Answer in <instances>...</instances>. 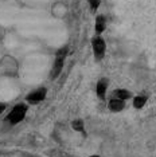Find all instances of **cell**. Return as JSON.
I'll use <instances>...</instances> for the list:
<instances>
[{
    "label": "cell",
    "mask_w": 156,
    "mask_h": 157,
    "mask_svg": "<svg viewBox=\"0 0 156 157\" xmlns=\"http://www.w3.org/2000/svg\"><path fill=\"white\" fill-rule=\"evenodd\" d=\"M67 55V47H63L61 48L58 52H57V58H55V62L53 65V69H51V79H55L57 77L61 74L62 71V67H63V62H65V58Z\"/></svg>",
    "instance_id": "1"
},
{
    "label": "cell",
    "mask_w": 156,
    "mask_h": 157,
    "mask_svg": "<svg viewBox=\"0 0 156 157\" xmlns=\"http://www.w3.org/2000/svg\"><path fill=\"white\" fill-rule=\"evenodd\" d=\"M26 112H27L26 105H16L15 108L12 109V112L8 114L7 120H8L11 124H18L19 121L23 120V117L26 116Z\"/></svg>",
    "instance_id": "2"
},
{
    "label": "cell",
    "mask_w": 156,
    "mask_h": 157,
    "mask_svg": "<svg viewBox=\"0 0 156 157\" xmlns=\"http://www.w3.org/2000/svg\"><path fill=\"white\" fill-rule=\"evenodd\" d=\"M93 44V52H94V56L96 59H102L105 55V50H106V46H105V40L102 39L101 36H97L93 39L92 42Z\"/></svg>",
    "instance_id": "3"
},
{
    "label": "cell",
    "mask_w": 156,
    "mask_h": 157,
    "mask_svg": "<svg viewBox=\"0 0 156 157\" xmlns=\"http://www.w3.org/2000/svg\"><path fill=\"white\" fill-rule=\"evenodd\" d=\"M45 97H46V89H39V90L31 93V94L28 95L27 101L31 103H37V102H41L42 99H45Z\"/></svg>",
    "instance_id": "4"
},
{
    "label": "cell",
    "mask_w": 156,
    "mask_h": 157,
    "mask_svg": "<svg viewBox=\"0 0 156 157\" xmlns=\"http://www.w3.org/2000/svg\"><path fill=\"white\" fill-rule=\"evenodd\" d=\"M124 106H125V102H124V99H120V98H112L111 101H109V109L113 110V112H120V110L124 109Z\"/></svg>",
    "instance_id": "5"
},
{
    "label": "cell",
    "mask_w": 156,
    "mask_h": 157,
    "mask_svg": "<svg viewBox=\"0 0 156 157\" xmlns=\"http://www.w3.org/2000/svg\"><path fill=\"white\" fill-rule=\"evenodd\" d=\"M105 94H106V82L105 81H100L97 83V95H98V98L104 99Z\"/></svg>",
    "instance_id": "6"
},
{
    "label": "cell",
    "mask_w": 156,
    "mask_h": 157,
    "mask_svg": "<svg viewBox=\"0 0 156 157\" xmlns=\"http://www.w3.org/2000/svg\"><path fill=\"white\" fill-rule=\"evenodd\" d=\"M104 30H105V17L97 16V19H96V33L101 34Z\"/></svg>",
    "instance_id": "7"
},
{
    "label": "cell",
    "mask_w": 156,
    "mask_h": 157,
    "mask_svg": "<svg viewBox=\"0 0 156 157\" xmlns=\"http://www.w3.org/2000/svg\"><path fill=\"white\" fill-rule=\"evenodd\" d=\"M145 102H147V97H144V95H137L133 98V106L136 109H141L145 105Z\"/></svg>",
    "instance_id": "8"
},
{
    "label": "cell",
    "mask_w": 156,
    "mask_h": 157,
    "mask_svg": "<svg viewBox=\"0 0 156 157\" xmlns=\"http://www.w3.org/2000/svg\"><path fill=\"white\" fill-rule=\"evenodd\" d=\"M115 95L117 98H120V99H128L131 97V93L129 91H127V90H123V89H120V90H116L115 91Z\"/></svg>",
    "instance_id": "9"
},
{
    "label": "cell",
    "mask_w": 156,
    "mask_h": 157,
    "mask_svg": "<svg viewBox=\"0 0 156 157\" xmlns=\"http://www.w3.org/2000/svg\"><path fill=\"white\" fill-rule=\"evenodd\" d=\"M72 126H73V129H74V130L84 132V121H81V120H76V121H73Z\"/></svg>",
    "instance_id": "10"
},
{
    "label": "cell",
    "mask_w": 156,
    "mask_h": 157,
    "mask_svg": "<svg viewBox=\"0 0 156 157\" xmlns=\"http://www.w3.org/2000/svg\"><path fill=\"white\" fill-rule=\"evenodd\" d=\"M89 3H90V7L93 11H96V10L98 8V6H100V0H89Z\"/></svg>",
    "instance_id": "11"
},
{
    "label": "cell",
    "mask_w": 156,
    "mask_h": 157,
    "mask_svg": "<svg viewBox=\"0 0 156 157\" xmlns=\"http://www.w3.org/2000/svg\"><path fill=\"white\" fill-rule=\"evenodd\" d=\"M4 109H6V105H4V103H0V114H2V112Z\"/></svg>",
    "instance_id": "12"
},
{
    "label": "cell",
    "mask_w": 156,
    "mask_h": 157,
    "mask_svg": "<svg viewBox=\"0 0 156 157\" xmlns=\"http://www.w3.org/2000/svg\"><path fill=\"white\" fill-rule=\"evenodd\" d=\"M90 157H98V156H90Z\"/></svg>",
    "instance_id": "13"
}]
</instances>
